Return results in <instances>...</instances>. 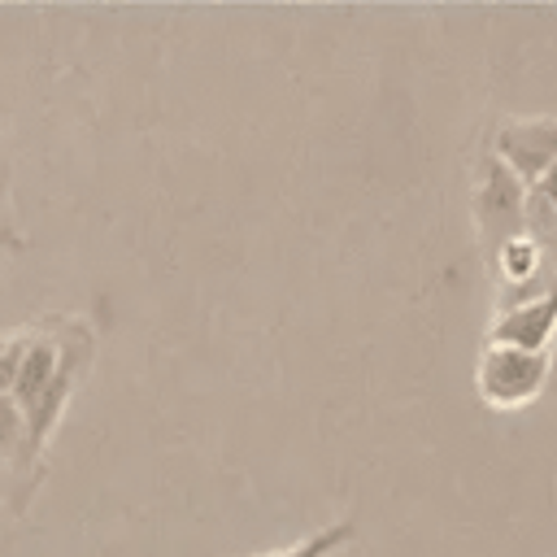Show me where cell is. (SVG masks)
I'll return each instance as SVG.
<instances>
[{"label":"cell","mask_w":557,"mask_h":557,"mask_svg":"<svg viewBox=\"0 0 557 557\" xmlns=\"http://www.w3.org/2000/svg\"><path fill=\"white\" fill-rule=\"evenodd\" d=\"M522 222H527V239L540 248L548 274H557V165L540 183L527 187Z\"/></svg>","instance_id":"cell-5"},{"label":"cell","mask_w":557,"mask_h":557,"mask_svg":"<svg viewBox=\"0 0 557 557\" xmlns=\"http://www.w3.org/2000/svg\"><path fill=\"white\" fill-rule=\"evenodd\" d=\"M492 157L518 174L522 187L557 165V117H509L492 135Z\"/></svg>","instance_id":"cell-3"},{"label":"cell","mask_w":557,"mask_h":557,"mask_svg":"<svg viewBox=\"0 0 557 557\" xmlns=\"http://www.w3.org/2000/svg\"><path fill=\"white\" fill-rule=\"evenodd\" d=\"M548 383V352H527L513 344H483L474 361V392L492 409L531 405Z\"/></svg>","instance_id":"cell-1"},{"label":"cell","mask_w":557,"mask_h":557,"mask_svg":"<svg viewBox=\"0 0 557 557\" xmlns=\"http://www.w3.org/2000/svg\"><path fill=\"white\" fill-rule=\"evenodd\" d=\"M553 335H557V278L540 296L513 309H500L496 322L487 326V344H513L527 352H548Z\"/></svg>","instance_id":"cell-4"},{"label":"cell","mask_w":557,"mask_h":557,"mask_svg":"<svg viewBox=\"0 0 557 557\" xmlns=\"http://www.w3.org/2000/svg\"><path fill=\"white\" fill-rule=\"evenodd\" d=\"M352 540H357V522H352V518H339V522L313 531L309 540H300V544H292V548H278V553H265V557H335V553H339L344 544H352Z\"/></svg>","instance_id":"cell-7"},{"label":"cell","mask_w":557,"mask_h":557,"mask_svg":"<svg viewBox=\"0 0 557 557\" xmlns=\"http://www.w3.org/2000/svg\"><path fill=\"white\" fill-rule=\"evenodd\" d=\"M30 457H35V444H30L26 413L17 409L13 396H0V466H22Z\"/></svg>","instance_id":"cell-6"},{"label":"cell","mask_w":557,"mask_h":557,"mask_svg":"<svg viewBox=\"0 0 557 557\" xmlns=\"http://www.w3.org/2000/svg\"><path fill=\"white\" fill-rule=\"evenodd\" d=\"M522 205H527V187L518 183V174L509 165H500L487 152L483 165H479V183H474V222H479L487 257H496L505 244L527 235Z\"/></svg>","instance_id":"cell-2"},{"label":"cell","mask_w":557,"mask_h":557,"mask_svg":"<svg viewBox=\"0 0 557 557\" xmlns=\"http://www.w3.org/2000/svg\"><path fill=\"white\" fill-rule=\"evenodd\" d=\"M26 339H30V331L0 339V396H9V387H13V374H17V361L26 352Z\"/></svg>","instance_id":"cell-8"}]
</instances>
